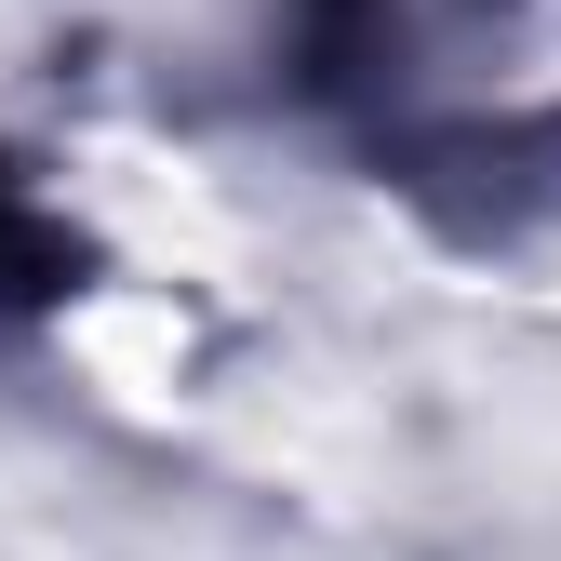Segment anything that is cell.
<instances>
[{"instance_id": "6da1fadb", "label": "cell", "mask_w": 561, "mask_h": 561, "mask_svg": "<svg viewBox=\"0 0 561 561\" xmlns=\"http://www.w3.org/2000/svg\"><path fill=\"white\" fill-rule=\"evenodd\" d=\"M67 267H81V241L54 228V201L0 161V321H27V308H54L67 295Z\"/></svg>"}]
</instances>
